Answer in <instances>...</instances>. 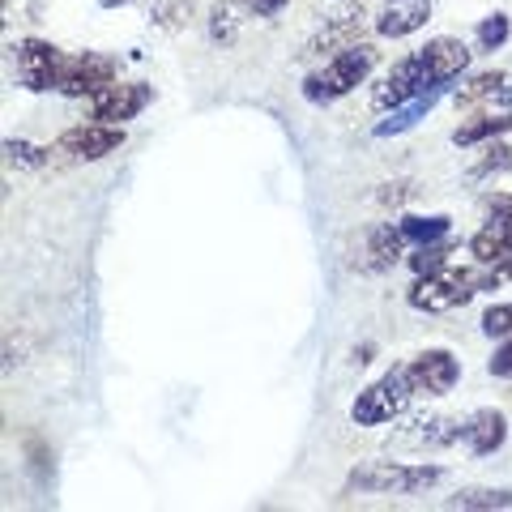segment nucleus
<instances>
[{
  "mask_svg": "<svg viewBox=\"0 0 512 512\" xmlns=\"http://www.w3.org/2000/svg\"><path fill=\"white\" fill-rule=\"evenodd\" d=\"M423 56H427L431 82H436V86H453V82H461V77H466L474 52H470V47L461 43V39H453V35H436V39L423 43Z\"/></svg>",
  "mask_w": 512,
  "mask_h": 512,
  "instance_id": "nucleus-14",
  "label": "nucleus"
},
{
  "mask_svg": "<svg viewBox=\"0 0 512 512\" xmlns=\"http://www.w3.org/2000/svg\"><path fill=\"white\" fill-rule=\"evenodd\" d=\"M150 22L163 26V30H180L188 22V0H163V5H154Z\"/></svg>",
  "mask_w": 512,
  "mask_h": 512,
  "instance_id": "nucleus-29",
  "label": "nucleus"
},
{
  "mask_svg": "<svg viewBox=\"0 0 512 512\" xmlns=\"http://www.w3.org/2000/svg\"><path fill=\"white\" fill-rule=\"evenodd\" d=\"M397 227H402L410 248H423V244H436V239L453 235V218L448 214H406Z\"/></svg>",
  "mask_w": 512,
  "mask_h": 512,
  "instance_id": "nucleus-23",
  "label": "nucleus"
},
{
  "mask_svg": "<svg viewBox=\"0 0 512 512\" xmlns=\"http://www.w3.org/2000/svg\"><path fill=\"white\" fill-rule=\"evenodd\" d=\"M154 103V86L150 82H111L103 86L99 94H90L86 99V116L90 120H99V124H128V120H137L141 111H146Z\"/></svg>",
  "mask_w": 512,
  "mask_h": 512,
  "instance_id": "nucleus-8",
  "label": "nucleus"
},
{
  "mask_svg": "<svg viewBox=\"0 0 512 512\" xmlns=\"http://www.w3.org/2000/svg\"><path fill=\"white\" fill-rule=\"evenodd\" d=\"M495 286H512V256L500 265H483V291H495Z\"/></svg>",
  "mask_w": 512,
  "mask_h": 512,
  "instance_id": "nucleus-31",
  "label": "nucleus"
},
{
  "mask_svg": "<svg viewBox=\"0 0 512 512\" xmlns=\"http://www.w3.org/2000/svg\"><path fill=\"white\" fill-rule=\"evenodd\" d=\"M239 26H244V9H239V0H214L210 18H205L210 43L214 47H235L239 43Z\"/></svg>",
  "mask_w": 512,
  "mask_h": 512,
  "instance_id": "nucleus-22",
  "label": "nucleus"
},
{
  "mask_svg": "<svg viewBox=\"0 0 512 512\" xmlns=\"http://www.w3.org/2000/svg\"><path fill=\"white\" fill-rule=\"evenodd\" d=\"M397 444L410 448H448L461 444V419H440V414H419L406 431H397Z\"/></svg>",
  "mask_w": 512,
  "mask_h": 512,
  "instance_id": "nucleus-19",
  "label": "nucleus"
},
{
  "mask_svg": "<svg viewBox=\"0 0 512 512\" xmlns=\"http://www.w3.org/2000/svg\"><path fill=\"white\" fill-rule=\"evenodd\" d=\"M444 478V466H410V461H372L363 470H350L346 491H363V495H419L427 487H436Z\"/></svg>",
  "mask_w": 512,
  "mask_h": 512,
  "instance_id": "nucleus-4",
  "label": "nucleus"
},
{
  "mask_svg": "<svg viewBox=\"0 0 512 512\" xmlns=\"http://www.w3.org/2000/svg\"><path fill=\"white\" fill-rule=\"evenodd\" d=\"M133 0H99V9H128Z\"/></svg>",
  "mask_w": 512,
  "mask_h": 512,
  "instance_id": "nucleus-35",
  "label": "nucleus"
},
{
  "mask_svg": "<svg viewBox=\"0 0 512 512\" xmlns=\"http://www.w3.org/2000/svg\"><path fill=\"white\" fill-rule=\"evenodd\" d=\"M470 256L478 265H500L512 256V218H500V214H491L483 227H478L470 235Z\"/></svg>",
  "mask_w": 512,
  "mask_h": 512,
  "instance_id": "nucleus-18",
  "label": "nucleus"
},
{
  "mask_svg": "<svg viewBox=\"0 0 512 512\" xmlns=\"http://www.w3.org/2000/svg\"><path fill=\"white\" fill-rule=\"evenodd\" d=\"M406 367H410V380H414V393L419 397H444V393H453L461 380V363L453 350H444V346L419 350Z\"/></svg>",
  "mask_w": 512,
  "mask_h": 512,
  "instance_id": "nucleus-10",
  "label": "nucleus"
},
{
  "mask_svg": "<svg viewBox=\"0 0 512 512\" xmlns=\"http://www.w3.org/2000/svg\"><path fill=\"white\" fill-rule=\"evenodd\" d=\"M508 39H512V18H508V13H487V18L478 22V30H474L478 52H487V56L500 52Z\"/></svg>",
  "mask_w": 512,
  "mask_h": 512,
  "instance_id": "nucleus-26",
  "label": "nucleus"
},
{
  "mask_svg": "<svg viewBox=\"0 0 512 512\" xmlns=\"http://www.w3.org/2000/svg\"><path fill=\"white\" fill-rule=\"evenodd\" d=\"M461 444H466L474 457H495L508 444V419L487 406L466 414V419H461Z\"/></svg>",
  "mask_w": 512,
  "mask_h": 512,
  "instance_id": "nucleus-15",
  "label": "nucleus"
},
{
  "mask_svg": "<svg viewBox=\"0 0 512 512\" xmlns=\"http://www.w3.org/2000/svg\"><path fill=\"white\" fill-rule=\"evenodd\" d=\"M444 94H453V86H436V90L419 94V99H410V103H402V107H393V111H389V120H380V124L372 128V137H376V141H389V137L410 133L414 124L427 120L431 111H436V103L444 99Z\"/></svg>",
  "mask_w": 512,
  "mask_h": 512,
  "instance_id": "nucleus-17",
  "label": "nucleus"
},
{
  "mask_svg": "<svg viewBox=\"0 0 512 512\" xmlns=\"http://www.w3.org/2000/svg\"><path fill=\"white\" fill-rule=\"evenodd\" d=\"M286 5H291V0H248V9L256 13V18H278Z\"/></svg>",
  "mask_w": 512,
  "mask_h": 512,
  "instance_id": "nucleus-32",
  "label": "nucleus"
},
{
  "mask_svg": "<svg viewBox=\"0 0 512 512\" xmlns=\"http://www.w3.org/2000/svg\"><path fill=\"white\" fill-rule=\"evenodd\" d=\"M120 77V64L103 56V52H77L64 60V73H60V90L64 99H90V94H99L103 86H111Z\"/></svg>",
  "mask_w": 512,
  "mask_h": 512,
  "instance_id": "nucleus-9",
  "label": "nucleus"
},
{
  "mask_svg": "<svg viewBox=\"0 0 512 512\" xmlns=\"http://www.w3.org/2000/svg\"><path fill=\"white\" fill-rule=\"evenodd\" d=\"M124 141H128V133L120 124L86 120V124L69 128V133H60L47 150H52V163H99V158L116 154Z\"/></svg>",
  "mask_w": 512,
  "mask_h": 512,
  "instance_id": "nucleus-7",
  "label": "nucleus"
},
{
  "mask_svg": "<svg viewBox=\"0 0 512 512\" xmlns=\"http://www.w3.org/2000/svg\"><path fill=\"white\" fill-rule=\"evenodd\" d=\"M427 90H436V82H431L427 56H423V47H419V52L393 60L389 69H384V77L372 86V111H384V116H389L393 107L419 99V94H427Z\"/></svg>",
  "mask_w": 512,
  "mask_h": 512,
  "instance_id": "nucleus-5",
  "label": "nucleus"
},
{
  "mask_svg": "<svg viewBox=\"0 0 512 512\" xmlns=\"http://www.w3.org/2000/svg\"><path fill=\"white\" fill-rule=\"evenodd\" d=\"M487 372H491L495 380H512V338H500L495 355L487 359Z\"/></svg>",
  "mask_w": 512,
  "mask_h": 512,
  "instance_id": "nucleus-30",
  "label": "nucleus"
},
{
  "mask_svg": "<svg viewBox=\"0 0 512 512\" xmlns=\"http://www.w3.org/2000/svg\"><path fill=\"white\" fill-rule=\"evenodd\" d=\"M444 508H453V512H500V508H512V487H461L457 495H448Z\"/></svg>",
  "mask_w": 512,
  "mask_h": 512,
  "instance_id": "nucleus-21",
  "label": "nucleus"
},
{
  "mask_svg": "<svg viewBox=\"0 0 512 512\" xmlns=\"http://www.w3.org/2000/svg\"><path fill=\"white\" fill-rule=\"evenodd\" d=\"M64 60L69 52L47 39H22L13 43V77L18 86L30 94H47V90H60V73H64Z\"/></svg>",
  "mask_w": 512,
  "mask_h": 512,
  "instance_id": "nucleus-6",
  "label": "nucleus"
},
{
  "mask_svg": "<svg viewBox=\"0 0 512 512\" xmlns=\"http://www.w3.org/2000/svg\"><path fill=\"white\" fill-rule=\"evenodd\" d=\"M457 111H512V77L500 69L474 73L461 86H453Z\"/></svg>",
  "mask_w": 512,
  "mask_h": 512,
  "instance_id": "nucleus-11",
  "label": "nucleus"
},
{
  "mask_svg": "<svg viewBox=\"0 0 512 512\" xmlns=\"http://www.w3.org/2000/svg\"><path fill=\"white\" fill-rule=\"evenodd\" d=\"M478 325H483L487 338H512V299L508 303H491Z\"/></svg>",
  "mask_w": 512,
  "mask_h": 512,
  "instance_id": "nucleus-28",
  "label": "nucleus"
},
{
  "mask_svg": "<svg viewBox=\"0 0 512 512\" xmlns=\"http://www.w3.org/2000/svg\"><path fill=\"white\" fill-rule=\"evenodd\" d=\"M461 244L453 235L448 239H436V244H423V248H410V256H406V265L414 269V274H431V269H444V265H453V252H457Z\"/></svg>",
  "mask_w": 512,
  "mask_h": 512,
  "instance_id": "nucleus-25",
  "label": "nucleus"
},
{
  "mask_svg": "<svg viewBox=\"0 0 512 512\" xmlns=\"http://www.w3.org/2000/svg\"><path fill=\"white\" fill-rule=\"evenodd\" d=\"M483 291V265H444V269H431V274H414L406 303L414 312H453V308H466V303Z\"/></svg>",
  "mask_w": 512,
  "mask_h": 512,
  "instance_id": "nucleus-2",
  "label": "nucleus"
},
{
  "mask_svg": "<svg viewBox=\"0 0 512 512\" xmlns=\"http://www.w3.org/2000/svg\"><path fill=\"white\" fill-rule=\"evenodd\" d=\"M372 355H376V346L367 342V346H355V363L363 367V363H372Z\"/></svg>",
  "mask_w": 512,
  "mask_h": 512,
  "instance_id": "nucleus-34",
  "label": "nucleus"
},
{
  "mask_svg": "<svg viewBox=\"0 0 512 512\" xmlns=\"http://www.w3.org/2000/svg\"><path fill=\"white\" fill-rule=\"evenodd\" d=\"M5 158H9V167L35 171V167H47V163H52V150H47V146H35V141L9 137V141H5Z\"/></svg>",
  "mask_w": 512,
  "mask_h": 512,
  "instance_id": "nucleus-27",
  "label": "nucleus"
},
{
  "mask_svg": "<svg viewBox=\"0 0 512 512\" xmlns=\"http://www.w3.org/2000/svg\"><path fill=\"white\" fill-rule=\"evenodd\" d=\"M504 171H512V146H508L504 137H495V141H487V146H478L474 163L466 171V180L470 184H483V180H491V175H504Z\"/></svg>",
  "mask_w": 512,
  "mask_h": 512,
  "instance_id": "nucleus-24",
  "label": "nucleus"
},
{
  "mask_svg": "<svg viewBox=\"0 0 512 512\" xmlns=\"http://www.w3.org/2000/svg\"><path fill=\"white\" fill-rule=\"evenodd\" d=\"M431 22V0H389V9L372 22L380 39H410Z\"/></svg>",
  "mask_w": 512,
  "mask_h": 512,
  "instance_id": "nucleus-16",
  "label": "nucleus"
},
{
  "mask_svg": "<svg viewBox=\"0 0 512 512\" xmlns=\"http://www.w3.org/2000/svg\"><path fill=\"white\" fill-rule=\"evenodd\" d=\"M487 214L512 218V192H495V197H487Z\"/></svg>",
  "mask_w": 512,
  "mask_h": 512,
  "instance_id": "nucleus-33",
  "label": "nucleus"
},
{
  "mask_svg": "<svg viewBox=\"0 0 512 512\" xmlns=\"http://www.w3.org/2000/svg\"><path fill=\"white\" fill-rule=\"evenodd\" d=\"M414 380H410V367L397 363L389 367L380 380H372L367 389L355 397V406H350V423L355 427H384V423H397L402 414L410 410L414 402Z\"/></svg>",
  "mask_w": 512,
  "mask_h": 512,
  "instance_id": "nucleus-3",
  "label": "nucleus"
},
{
  "mask_svg": "<svg viewBox=\"0 0 512 512\" xmlns=\"http://www.w3.org/2000/svg\"><path fill=\"white\" fill-rule=\"evenodd\" d=\"M363 30H367L363 9H346V13H338V18H325V26H320L308 39V47H303V56H325V52L338 56V52H346V47L363 43Z\"/></svg>",
  "mask_w": 512,
  "mask_h": 512,
  "instance_id": "nucleus-13",
  "label": "nucleus"
},
{
  "mask_svg": "<svg viewBox=\"0 0 512 512\" xmlns=\"http://www.w3.org/2000/svg\"><path fill=\"white\" fill-rule=\"evenodd\" d=\"M406 248L410 244H406V235H402L397 222H376V227L363 235V261H359V269H363V274H389L397 261H406V256H410Z\"/></svg>",
  "mask_w": 512,
  "mask_h": 512,
  "instance_id": "nucleus-12",
  "label": "nucleus"
},
{
  "mask_svg": "<svg viewBox=\"0 0 512 512\" xmlns=\"http://www.w3.org/2000/svg\"><path fill=\"white\" fill-rule=\"evenodd\" d=\"M380 64V52H376V43H355V47H346V52L338 56H329L325 60V69H316L303 77V99H308L312 107H329V103H338L346 99L350 90H359L367 77H372V69Z\"/></svg>",
  "mask_w": 512,
  "mask_h": 512,
  "instance_id": "nucleus-1",
  "label": "nucleus"
},
{
  "mask_svg": "<svg viewBox=\"0 0 512 512\" xmlns=\"http://www.w3.org/2000/svg\"><path fill=\"white\" fill-rule=\"evenodd\" d=\"M504 133H512V111H478V116L461 120L453 128V146L457 150H478V146H487V141L504 137Z\"/></svg>",
  "mask_w": 512,
  "mask_h": 512,
  "instance_id": "nucleus-20",
  "label": "nucleus"
}]
</instances>
